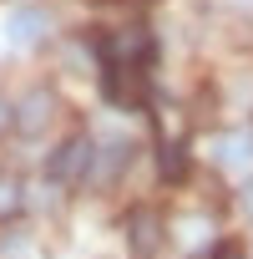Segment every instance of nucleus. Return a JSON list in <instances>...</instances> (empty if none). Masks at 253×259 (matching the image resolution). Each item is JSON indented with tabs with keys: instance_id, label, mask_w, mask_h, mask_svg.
I'll return each instance as SVG.
<instances>
[{
	"instance_id": "nucleus-1",
	"label": "nucleus",
	"mask_w": 253,
	"mask_h": 259,
	"mask_svg": "<svg viewBox=\"0 0 253 259\" xmlns=\"http://www.w3.org/2000/svg\"><path fill=\"white\" fill-rule=\"evenodd\" d=\"M56 112H61L56 92H51V87H31V92L16 102V127H21L26 138H36V133H46V127L56 122Z\"/></svg>"
},
{
	"instance_id": "nucleus-2",
	"label": "nucleus",
	"mask_w": 253,
	"mask_h": 259,
	"mask_svg": "<svg viewBox=\"0 0 253 259\" xmlns=\"http://www.w3.org/2000/svg\"><path fill=\"white\" fill-rule=\"evenodd\" d=\"M91 138H71V143H61L56 153H51V163H46V173H51V183H81L86 173H91Z\"/></svg>"
},
{
	"instance_id": "nucleus-3",
	"label": "nucleus",
	"mask_w": 253,
	"mask_h": 259,
	"mask_svg": "<svg viewBox=\"0 0 253 259\" xmlns=\"http://www.w3.org/2000/svg\"><path fill=\"white\" fill-rule=\"evenodd\" d=\"M162 239H167V229H162V219H157L152 208H137L132 219H126V244H132L137 259H157Z\"/></svg>"
},
{
	"instance_id": "nucleus-4",
	"label": "nucleus",
	"mask_w": 253,
	"mask_h": 259,
	"mask_svg": "<svg viewBox=\"0 0 253 259\" xmlns=\"http://www.w3.org/2000/svg\"><path fill=\"white\" fill-rule=\"evenodd\" d=\"M6 31H11V41L16 46H31V41H41L46 31H51V21H46V11H11V21H6Z\"/></svg>"
},
{
	"instance_id": "nucleus-5",
	"label": "nucleus",
	"mask_w": 253,
	"mask_h": 259,
	"mask_svg": "<svg viewBox=\"0 0 253 259\" xmlns=\"http://www.w3.org/2000/svg\"><path fill=\"white\" fill-rule=\"evenodd\" d=\"M26 208V183L16 173H0V219H16Z\"/></svg>"
},
{
	"instance_id": "nucleus-6",
	"label": "nucleus",
	"mask_w": 253,
	"mask_h": 259,
	"mask_svg": "<svg viewBox=\"0 0 253 259\" xmlns=\"http://www.w3.org/2000/svg\"><path fill=\"white\" fill-rule=\"evenodd\" d=\"M248 153H253V138H243V133H238V138H223V143H218V158H223V163H243Z\"/></svg>"
},
{
	"instance_id": "nucleus-7",
	"label": "nucleus",
	"mask_w": 253,
	"mask_h": 259,
	"mask_svg": "<svg viewBox=\"0 0 253 259\" xmlns=\"http://www.w3.org/2000/svg\"><path fill=\"white\" fill-rule=\"evenodd\" d=\"M182 163H187V158H182V148H167V153H162V178H182V173H187Z\"/></svg>"
},
{
	"instance_id": "nucleus-8",
	"label": "nucleus",
	"mask_w": 253,
	"mask_h": 259,
	"mask_svg": "<svg viewBox=\"0 0 253 259\" xmlns=\"http://www.w3.org/2000/svg\"><path fill=\"white\" fill-rule=\"evenodd\" d=\"M0 249H6V254H0V259H31V254H26L31 244H26L21 234H11V239H6V244H0Z\"/></svg>"
},
{
	"instance_id": "nucleus-9",
	"label": "nucleus",
	"mask_w": 253,
	"mask_h": 259,
	"mask_svg": "<svg viewBox=\"0 0 253 259\" xmlns=\"http://www.w3.org/2000/svg\"><path fill=\"white\" fill-rule=\"evenodd\" d=\"M6 127H16V102L0 97V133H6Z\"/></svg>"
},
{
	"instance_id": "nucleus-10",
	"label": "nucleus",
	"mask_w": 253,
	"mask_h": 259,
	"mask_svg": "<svg viewBox=\"0 0 253 259\" xmlns=\"http://www.w3.org/2000/svg\"><path fill=\"white\" fill-rule=\"evenodd\" d=\"M208 259H243V249H238V244H213Z\"/></svg>"
},
{
	"instance_id": "nucleus-11",
	"label": "nucleus",
	"mask_w": 253,
	"mask_h": 259,
	"mask_svg": "<svg viewBox=\"0 0 253 259\" xmlns=\"http://www.w3.org/2000/svg\"><path fill=\"white\" fill-rule=\"evenodd\" d=\"M238 203H243V213H248V219H253V178H248V183H243V188H238Z\"/></svg>"
}]
</instances>
